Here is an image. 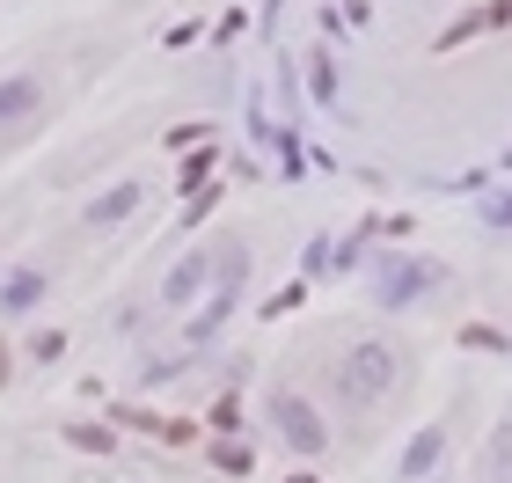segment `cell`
I'll return each instance as SVG.
<instances>
[{"label": "cell", "instance_id": "1", "mask_svg": "<svg viewBox=\"0 0 512 483\" xmlns=\"http://www.w3.org/2000/svg\"><path fill=\"white\" fill-rule=\"evenodd\" d=\"M395 381H403V344H388V337H359L352 352L337 359V396L352 410H374Z\"/></svg>", "mask_w": 512, "mask_h": 483}, {"label": "cell", "instance_id": "2", "mask_svg": "<svg viewBox=\"0 0 512 483\" xmlns=\"http://www.w3.org/2000/svg\"><path fill=\"white\" fill-rule=\"evenodd\" d=\"M439 286H447V264H439V257H410V249L374 257V308H417Z\"/></svg>", "mask_w": 512, "mask_h": 483}, {"label": "cell", "instance_id": "3", "mask_svg": "<svg viewBox=\"0 0 512 483\" xmlns=\"http://www.w3.org/2000/svg\"><path fill=\"white\" fill-rule=\"evenodd\" d=\"M271 425H278V440H286L300 462L330 454V425H322V410L308 396H293V388H271Z\"/></svg>", "mask_w": 512, "mask_h": 483}, {"label": "cell", "instance_id": "4", "mask_svg": "<svg viewBox=\"0 0 512 483\" xmlns=\"http://www.w3.org/2000/svg\"><path fill=\"white\" fill-rule=\"evenodd\" d=\"M242 271H249V257L227 242V249H220V286L205 293V308L191 315V344H213V337L227 330V315H235V301H242Z\"/></svg>", "mask_w": 512, "mask_h": 483}, {"label": "cell", "instance_id": "5", "mask_svg": "<svg viewBox=\"0 0 512 483\" xmlns=\"http://www.w3.org/2000/svg\"><path fill=\"white\" fill-rule=\"evenodd\" d=\"M205 279H213V249H191V257L169 271V286H161V308H198Z\"/></svg>", "mask_w": 512, "mask_h": 483}, {"label": "cell", "instance_id": "6", "mask_svg": "<svg viewBox=\"0 0 512 483\" xmlns=\"http://www.w3.org/2000/svg\"><path fill=\"white\" fill-rule=\"evenodd\" d=\"M439 454H447V425H417V440L403 447V462H395V483H425L439 469Z\"/></svg>", "mask_w": 512, "mask_h": 483}, {"label": "cell", "instance_id": "7", "mask_svg": "<svg viewBox=\"0 0 512 483\" xmlns=\"http://www.w3.org/2000/svg\"><path fill=\"white\" fill-rule=\"evenodd\" d=\"M37 110H44V81L37 74H8V81H0V132L22 125V118H37Z\"/></svg>", "mask_w": 512, "mask_h": 483}, {"label": "cell", "instance_id": "8", "mask_svg": "<svg viewBox=\"0 0 512 483\" xmlns=\"http://www.w3.org/2000/svg\"><path fill=\"white\" fill-rule=\"evenodd\" d=\"M352 264H359V249L330 242V235H315L308 249H300V271H308V279H337V271H352Z\"/></svg>", "mask_w": 512, "mask_h": 483}, {"label": "cell", "instance_id": "9", "mask_svg": "<svg viewBox=\"0 0 512 483\" xmlns=\"http://www.w3.org/2000/svg\"><path fill=\"white\" fill-rule=\"evenodd\" d=\"M44 301V271L37 264H15L8 279H0V315H30Z\"/></svg>", "mask_w": 512, "mask_h": 483}, {"label": "cell", "instance_id": "10", "mask_svg": "<svg viewBox=\"0 0 512 483\" xmlns=\"http://www.w3.org/2000/svg\"><path fill=\"white\" fill-rule=\"evenodd\" d=\"M139 198H147V183H110V191L88 205V227H118L125 213H139Z\"/></svg>", "mask_w": 512, "mask_h": 483}, {"label": "cell", "instance_id": "11", "mask_svg": "<svg viewBox=\"0 0 512 483\" xmlns=\"http://www.w3.org/2000/svg\"><path fill=\"white\" fill-rule=\"evenodd\" d=\"M483 469H491V483H512V425L491 432V447H483Z\"/></svg>", "mask_w": 512, "mask_h": 483}, {"label": "cell", "instance_id": "12", "mask_svg": "<svg viewBox=\"0 0 512 483\" xmlns=\"http://www.w3.org/2000/svg\"><path fill=\"white\" fill-rule=\"evenodd\" d=\"M308 96H315V103H337V66H330V52L308 59Z\"/></svg>", "mask_w": 512, "mask_h": 483}, {"label": "cell", "instance_id": "13", "mask_svg": "<svg viewBox=\"0 0 512 483\" xmlns=\"http://www.w3.org/2000/svg\"><path fill=\"white\" fill-rule=\"evenodd\" d=\"M476 213H483V227H512V183H505V191H483Z\"/></svg>", "mask_w": 512, "mask_h": 483}, {"label": "cell", "instance_id": "14", "mask_svg": "<svg viewBox=\"0 0 512 483\" xmlns=\"http://www.w3.org/2000/svg\"><path fill=\"white\" fill-rule=\"evenodd\" d=\"M264 140H278V161H286V176H300V140H293V132H264Z\"/></svg>", "mask_w": 512, "mask_h": 483}, {"label": "cell", "instance_id": "15", "mask_svg": "<svg viewBox=\"0 0 512 483\" xmlns=\"http://www.w3.org/2000/svg\"><path fill=\"white\" fill-rule=\"evenodd\" d=\"M461 344H476V352H505V337L483 330V322H476V330H461Z\"/></svg>", "mask_w": 512, "mask_h": 483}, {"label": "cell", "instance_id": "16", "mask_svg": "<svg viewBox=\"0 0 512 483\" xmlns=\"http://www.w3.org/2000/svg\"><path fill=\"white\" fill-rule=\"evenodd\" d=\"M0 381H8V352H0Z\"/></svg>", "mask_w": 512, "mask_h": 483}, {"label": "cell", "instance_id": "17", "mask_svg": "<svg viewBox=\"0 0 512 483\" xmlns=\"http://www.w3.org/2000/svg\"><path fill=\"white\" fill-rule=\"evenodd\" d=\"M505 352H512V337H505Z\"/></svg>", "mask_w": 512, "mask_h": 483}]
</instances>
